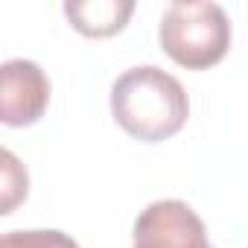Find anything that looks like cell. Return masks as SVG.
I'll use <instances>...</instances> for the list:
<instances>
[{
  "mask_svg": "<svg viewBox=\"0 0 248 248\" xmlns=\"http://www.w3.org/2000/svg\"><path fill=\"white\" fill-rule=\"evenodd\" d=\"M158 38L175 64L207 70L231 47V21L219 3H172L161 18Z\"/></svg>",
  "mask_w": 248,
  "mask_h": 248,
  "instance_id": "7a4b0ae2",
  "label": "cell"
},
{
  "mask_svg": "<svg viewBox=\"0 0 248 248\" xmlns=\"http://www.w3.org/2000/svg\"><path fill=\"white\" fill-rule=\"evenodd\" d=\"M132 248H213L199 213L178 199L152 202L135 219Z\"/></svg>",
  "mask_w": 248,
  "mask_h": 248,
  "instance_id": "3957f363",
  "label": "cell"
},
{
  "mask_svg": "<svg viewBox=\"0 0 248 248\" xmlns=\"http://www.w3.org/2000/svg\"><path fill=\"white\" fill-rule=\"evenodd\" d=\"M50 105V79L30 59H9L0 67V120L12 129L32 126Z\"/></svg>",
  "mask_w": 248,
  "mask_h": 248,
  "instance_id": "277c9868",
  "label": "cell"
},
{
  "mask_svg": "<svg viewBox=\"0 0 248 248\" xmlns=\"http://www.w3.org/2000/svg\"><path fill=\"white\" fill-rule=\"evenodd\" d=\"M0 248H79V242L64 231H9L0 239Z\"/></svg>",
  "mask_w": 248,
  "mask_h": 248,
  "instance_id": "52a82bcc",
  "label": "cell"
},
{
  "mask_svg": "<svg viewBox=\"0 0 248 248\" xmlns=\"http://www.w3.org/2000/svg\"><path fill=\"white\" fill-rule=\"evenodd\" d=\"M27 187H30V178L24 164L9 149H3L0 152V213L9 216L27 199Z\"/></svg>",
  "mask_w": 248,
  "mask_h": 248,
  "instance_id": "8992f818",
  "label": "cell"
},
{
  "mask_svg": "<svg viewBox=\"0 0 248 248\" xmlns=\"http://www.w3.org/2000/svg\"><path fill=\"white\" fill-rule=\"evenodd\" d=\"M135 12L132 0H88V3H64V15L70 27L88 38H108L117 35L129 24Z\"/></svg>",
  "mask_w": 248,
  "mask_h": 248,
  "instance_id": "5b68a950",
  "label": "cell"
},
{
  "mask_svg": "<svg viewBox=\"0 0 248 248\" xmlns=\"http://www.w3.org/2000/svg\"><path fill=\"white\" fill-rule=\"evenodd\" d=\"M111 114L129 138L140 143H161L184 129L190 99L172 73L155 64H140L114 82Z\"/></svg>",
  "mask_w": 248,
  "mask_h": 248,
  "instance_id": "6da1fadb",
  "label": "cell"
}]
</instances>
